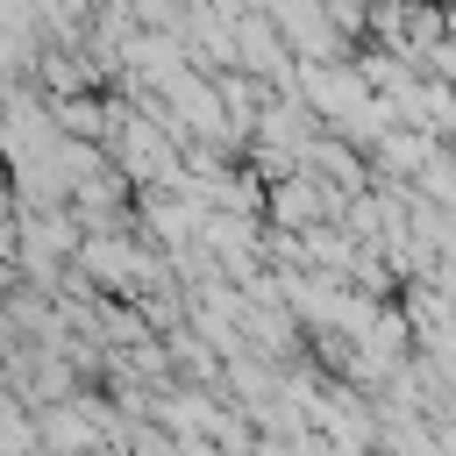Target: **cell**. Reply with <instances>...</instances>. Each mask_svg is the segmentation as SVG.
<instances>
[{"label": "cell", "instance_id": "obj_1", "mask_svg": "<svg viewBox=\"0 0 456 456\" xmlns=\"http://www.w3.org/2000/svg\"><path fill=\"white\" fill-rule=\"evenodd\" d=\"M235 71H249V78H292V43H285V28L264 7H249L235 21Z\"/></svg>", "mask_w": 456, "mask_h": 456}]
</instances>
